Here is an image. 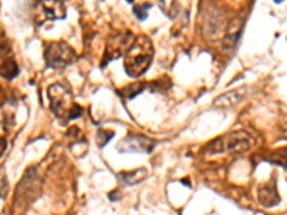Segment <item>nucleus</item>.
Segmentation results:
<instances>
[{
  "instance_id": "f257e3e1",
  "label": "nucleus",
  "mask_w": 287,
  "mask_h": 215,
  "mask_svg": "<svg viewBox=\"0 0 287 215\" xmlns=\"http://www.w3.org/2000/svg\"><path fill=\"white\" fill-rule=\"evenodd\" d=\"M49 93V101H51V108L53 113L62 119L63 122L77 119L82 115V108L74 101L72 90L68 83L65 82H57L48 89Z\"/></svg>"
},
{
  "instance_id": "f03ea898",
  "label": "nucleus",
  "mask_w": 287,
  "mask_h": 215,
  "mask_svg": "<svg viewBox=\"0 0 287 215\" xmlns=\"http://www.w3.org/2000/svg\"><path fill=\"white\" fill-rule=\"evenodd\" d=\"M154 49L153 43L147 36H138L125 54L124 66L131 78H138L147 72L153 62Z\"/></svg>"
},
{
  "instance_id": "7ed1b4c3",
  "label": "nucleus",
  "mask_w": 287,
  "mask_h": 215,
  "mask_svg": "<svg viewBox=\"0 0 287 215\" xmlns=\"http://www.w3.org/2000/svg\"><path fill=\"white\" fill-rule=\"evenodd\" d=\"M254 139L243 131L230 132L224 135L214 142H211L207 148L210 154H220V152H244L253 145Z\"/></svg>"
},
{
  "instance_id": "20e7f679",
  "label": "nucleus",
  "mask_w": 287,
  "mask_h": 215,
  "mask_svg": "<svg viewBox=\"0 0 287 215\" xmlns=\"http://www.w3.org/2000/svg\"><path fill=\"white\" fill-rule=\"evenodd\" d=\"M45 60L49 68L62 71L77 60V54L65 42H53L45 49Z\"/></svg>"
},
{
  "instance_id": "39448f33",
  "label": "nucleus",
  "mask_w": 287,
  "mask_h": 215,
  "mask_svg": "<svg viewBox=\"0 0 287 215\" xmlns=\"http://www.w3.org/2000/svg\"><path fill=\"white\" fill-rule=\"evenodd\" d=\"M134 35L130 32H124L115 36H111L108 40V46H106V52H105V62L102 66L106 65V62L109 60H115L119 56L125 54L131 48V45L134 43Z\"/></svg>"
},
{
  "instance_id": "423d86ee",
  "label": "nucleus",
  "mask_w": 287,
  "mask_h": 215,
  "mask_svg": "<svg viewBox=\"0 0 287 215\" xmlns=\"http://www.w3.org/2000/svg\"><path fill=\"white\" fill-rule=\"evenodd\" d=\"M39 189H40V181L36 175V168H30L26 171L25 178L22 179L19 188L16 191V201H19V202L25 201L26 204L27 202L30 204L29 197H32V199H35Z\"/></svg>"
},
{
  "instance_id": "0eeeda50",
  "label": "nucleus",
  "mask_w": 287,
  "mask_h": 215,
  "mask_svg": "<svg viewBox=\"0 0 287 215\" xmlns=\"http://www.w3.org/2000/svg\"><path fill=\"white\" fill-rule=\"evenodd\" d=\"M38 23L51 19H63L66 16V7L62 1H40L35 4Z\"/></svg>"
},
{
  "instance_id": "6e6552de",
  "label": "nucleus",
  "mask_w": 287,
  "mask_h": 215,
  "mask_svg": "<svg viewBox=\"0 0 287 215\" xmlns=\"http://www.w3.org/2000/svg\"><path fill=\"white\" fill-rule=\"evenodd\" d=\"M155 142L142 135H128L119 145V152H153Z\"/></svg>"
},
{
  "instance_id": "1a4fd4ad",
  "label": "nucleus",
  "mask_w": 287,
  "mask_h": 215,
  "mask_svg": "<svg viewBox=\"0 0 287 215\" xmlns=\"http://www.w3.org/2000/svg\"><path fill=\"white\" fill-rule=\"evenodd\" d=\"M249 92V88L247 86H241V88H237L234 90H230V92H226L223 95H220L215 101H214V107L215 108H231L240 104L244 96L247 95Z\"/></svg>"
},
{
  "instance_id": "9d476101",
  "label": "nucleus",
  "mask_w": 287,
  "mask_h": 215,
  "mask_svg": "<svg viewBox=\"0 0 287 215\" xmlns=\"http://www.w3.org/2000/svg\"><path fill=\"white\" fill-rule=\"evenodd\" d=\"M259 201H260L261 205H264L267 208H271L280 202V197H279L276 185L273 182L266 184L259 188Z\"/></svg>"
},
{
  "instance_id": "9b49d317",
  "label": "nucleus",
  "mask_w": 287,
  "mask_h": 215,
  "mask_svg": "<svg viewBox=\"0 0 287 215\" xmlns=\"http://www.w3.org/2000/svg\"><path fill=\"white\" fill-rule=\"evenodd\" d=\"M19 75V66L13 59H6L3 62V65L0 66V76H3L4 79L12 81L15 76Z\"/></svg>"
},
{
  "instance_id": "f8f14e48",
  "label": "nucleus",
  "mask_w": 287,
  "mask_h": 215,
  "mask_svg": "<svg viewBox=\"0 0 287 215\" xmlns=\"http://www.w3.org/2000/svg\"><path fill=\"white\" fill-rule=\"evenodd\" d=\"M145 177H147V169H144V168H139L134 172H122V175H121L122 181L127 185H136L141 181H144Z\"/></svg>"
},
{
  "instance_id": "ddd939ff",
  "label": "nucleus",
  "mask_w": 287,
  "mask_h": 215,
  "mask_svg": "<svg viewBox=\"0 0 287 215\" xmlns=\"http://www.w3.org/2000/svg\"><path fill=\"white\" fill-rule=\"evenodd\" d=\"M144 89H145V85L141 83V82H138V83H134V86L130 85V86H127L125 89H122V90L119 92V95H122V96L131 99V98H135L138 93H141Z\"/></svg>"
},
{
  "instance_id": "4468645a",
  "label": "nucleus",
  "mask_w": 287,
  "mask_h": 215,
  "mask_svg": "<svg viewBox=\"0 0 287 215\" xmlns=\"http://www.w3.org/2000/svg\"><path fill=\"white\" fill-rule=\"evenodd\" d=\"M270 161H273L274 163H277V165H282V166H285L287 169V148L274 151L270 155Z\"/></svg>"
},
{
  "instance_id": "2eb2a0df",
  "label": "nucleus",
  "mask_w": 287,
  "mask_h": 215,
  "mask_svg": "<svg viewBox=\"0 0 287 215\" xmlns=\"http://www.w3.org/2000/svg\"><path fill=\"white\" fill-rule=\"evenodd\" d=\"M114 135L115 132L114 131H105V129H99L98 131V135H96V142H98V146H105L109 141H111V138H114Z\"/></svg>"
},
{
  "instance_id": "dca6fc26",
  "label": "nucleus",
  "mask_w": 287,
  "mask_h": 215,
  "mask_svg": "<svg viewBox=\"0 0 287 215\" xmlns=\"http://www.w3.org/2000/svg\"><path fill=\"white\" fill-rule=\"evenodd\" d=\"M150 9H151V4H136V6H134V13L139 20H144L148 18Z\"/></svg>"
},
{
  "instance_id": "f3484780",
  "label": "nucleus",
  "mask_w": 287,
  "mask_h": 215,
  "mask_svg": "<svg viewBox=\"0 0 287 215\" xmlns=\"http://www.w3.org/2000/svg\"><path fill=\"white\" fill-rule=\"evenodd\" d=\"M6 146H7L6 139H0V158H1V155L4 154V151H6Z\"/></svg>"
}]
</instances>
